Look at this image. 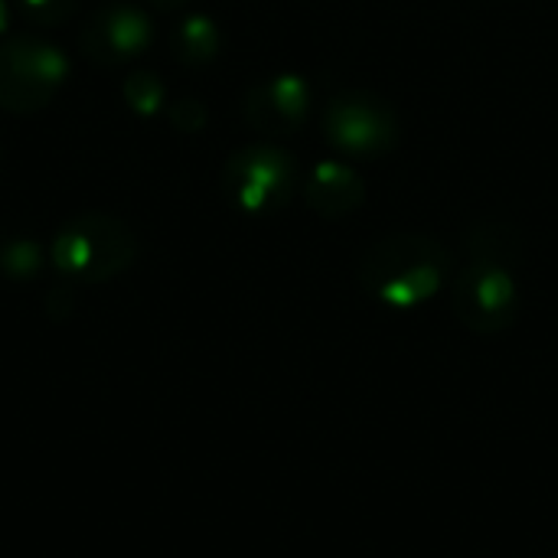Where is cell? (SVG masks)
<instances>
[{
	"label": "cell",
	"mask_w": 558,
	"mask_h": 558,
	"mask_svg": "<svg viewBox=\"0 0 558 558\" xmlns=\"http://www.w3.org/2000/svg\"><path fill=\"white\" fill-rule=\"evenodd\" d=\"M304 203L330 222L350 219L366 203V180L347 160H320L304 180Z\"/></svg>",
	"instance_id": "cell-9"
},
{
	"label": "cell",
	"mask_w": 558,
	"mask_h": 558,
	"mask_svg": "<svg viewBox=\"0 0 558 558\" xmlns=\"http://www.w3.org/2000/svg\"><path fill=\"white\" fill-rule=\"evenodd\" d=\"M10 20H13V10H10V3H7V0H0V36L10 29Z\"/></svg>",
	"instance_id": "cell-16"
},
{
	"label": "cell",
	"mask_w": 558,
	"mask_h": 558,
	"mask_svg": "<svg viewBox=\"0 0 558 558\" xmlns=\"http://www.w3.org/2000/svg\"><path fill=\"white\" fill-rule=\"evenodd\" d=\"M170 121L180 124L183 131H199L206 124V108L193 98H183V101L170 105Z\"/></svg>",
	"instance_id": "cell-15"
},
{
	"label": "cell",
	"mask_w": 558,
	"mask_h": 558,
	"mask_svg": "<svg viewBox=\"0 0 558 558\" xmlns=\"http://www.w3.org/2000/svg\"><path fill=\"white\" fill-rule=\"evenodd\" d=\"M451 311L471 333H504L520 317V288L513 268L468 262L451 281Z\"/></svg>",
	"instance_id": "cell-6"
},
{
	"label": "cell",
	"mask_w": 558,
	"mask_h": 558,
	"mask_svg": "<svg viewBox=\"0 0 558 558\" xmlns=\"http://www.w3.org/2000/svg\"><path fill=\"white\" fill-rule=\"evenodd\" d=\"M147 3H154V7H160V10H177V7H183L186 0H147Z\"/></svg>",
	"instance_id": "cell-17"
},
{
	"label": "cell",
	"mask_w": 558,
	"mask_h": 558,
	"mask_svg": "<svg viewBox=\"0 0 558 558\" xmlns=\"http://www.w3.org/2000/svg\"><path fill=\"white\" fill-rule=\"evenodd\" d=\"M468 255L471 262H490V265H504L513 268L523 255H526V239L523 232L507 222V219H484L468 232Z\"/></svg>",
	"instance_id": "cell-10"
},
{
	"label": "cell",
	"mask_w": 558,
	"mask_h": 558,
	"mask_svg": "<svg viewBox=\"0 0 558 558\" xmlns=\"http://www.w3.org/2000/svg\"><path fill=\"white\" fill-rule=\"evenodd\" d=\"M298 190V163L278 144L239 147L222 167L226 199L248 216H268L291 203Z\"/></svg>",
	"instance_id": "cell-4"
},
{
	"label": "cell",
	"mask_w": 558,
	"mask_h": 558,
	"mask_svg": "<svg viewBox=\"0 0 558 558\" xmlns=\"http://www.w3.org/2000/svg\"><path fill=\"white\" fill-rule=\"evenodd\" d=\"M121 92H124L128 108L134 114H141V118H150V114H157L167 105V88H163V82H160L157 72H144V69L141 72H131L124 78Z\"/></svg>",
	"instance_id": "cell-13"
},
{
	"label": "cell",
	"mask_w": 558,
	"mask_h": 558,
	"mask_svg": "<svg viewBox=\"0 0 558 558\" xmlns=\"http://www.w3.org/2000/svg\"><path fill=\"white\" fill-rule=\"evenodd\" d=\"M173 56L183 65H206L222 52V29L213 16L206 13H190L186 20L177 23L170 36Z\"/></svg>",
	"instance_id": "cell-11"
},
{
	"label": "cell",
	"mask_w": 558,
	"mask_h": 558,
	"mask_svg": "<svg viewBox=\"0 0 558 558\" xmlns=\"http://www.w3.org/2000/svg\"><path fill=\"white\" fill-rule=\"evenodd\" d=\"M75 7L78 0H20V10L33 26H62Z\"/></svg>",
	"instance_id": "cell-14"
},
{
	"label": "cell",
	"mask_w": 558,
	"mask_h": 558,
	"mask_svg": "<svg viewBox=\"0 0 558 558\" xmlns=\"http://www.w3.org/2000/svg\"><path fill=\"white\" fill-rule=\"evenodd\" d=\"M134 255V232L108 213H82L69 219L49 242L56 271L72 284H105L118 278Z\"/></svg>",
	"instance_id": "cell-2"
},
{
	"label": "cell",
	"mask_w": 558,
	"mask_h": 558,
	"mask_svg": "<svg viewBox=\"0 0 558 558\" xmlns=\"http://www.w3.org/2000/svg\"><path fill=\"white\" fill-rule=\"evenodd\" d=\"M78 43L88 59L105 62V65H121L150 49L154 23L144 7L114 0L88 16V23L78 33Z\"/></svg>",
	"instance_id": "cell-7"
},
{
	"label": "cell",
	"mask_w": 558,
	"mask_h": 558,
	"mask_svg": "<svg viewBox=\"0 0 558 558\" xmlns=\"http://www.w3.org/2000/svg\"><path fill=\"white\" fill-rule=\"evenodd\" d=\"M451 278V252L441 239L396 232L373 242L356 262V284L366 298L392 311H412L432 301Z\"/></svg>",
	"instance_id": "cell-1"
},
{
	"label": "cell",
	"mask_w": 558,
	"mask_h": 558,
	"mask_svg": "<svg viewBox=\"0 0 558 558\" xmlns=\"http://www.w3.org/2000/svg\"><path fill=\"white\" fill-rule=\"evenodd\" d=\"M314 108V92L304 75L298 72H278L262 82H255L242 98V118L248 128L268 137H288L298 134Z\"/></svg>",
	"instance_id": "cell-8"
},
{
	"label": "cell",
	"mask_w": 558,
	"mask_h": 558,
	"mask_svg": "<svg viewBox=\"0 0 558 558\" xmlns=\"http://www.w3.org/2000/svg\"><path fill=\"white\" fill-rule=\"evenodd\" d=\"M69 78V56L39 39L13 36L0 46V108L10 114H33L46 108Z\"/></svg>",
	"instance_id": "cell-5"
},
{
	"label": "cell",
	"mask_w": 558,
	"mask_h": 558,
	"mask_svg": "<svg viewBox=\"0 0 558 558\" xmlns=\"http://www.w3.org/2000/svg\"><path fill=\"white\" fill-rule=\"evenodd\" d=\"M324 137L343 157L379 160L399 147L402 124H399L396 108L383 95L350 88L327 101Z\"/></svg>",
	"instance_id": "cell-3"
},
{
	"label": "cell",
	"mask_w": 558,
	"mask_h": 558,
	"mask_svg": "<svg viewBox=\"0 0 558 558\" xmlns=\"http://www.w3.org/2000/svg\"><path fill=\"white\" fill-rule=\"evenodd\" d=\"M43 268V245L29 235L3 239L0 242V271L10 281H29Z\"/></svg>",
	"instance_id": "cell-12"
}]
</instances>
